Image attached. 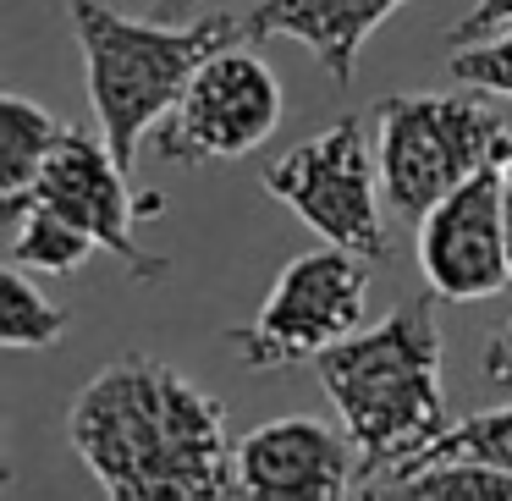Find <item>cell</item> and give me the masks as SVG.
<instances>
[{
	"label": "cell",
	"instance_id": "obj_7",
	"mask_svg": "<svg viewBox=\"0 0 512 501\" xmlns=\"http://www.w3.org/2000/svg\"><path fill=\"white\" fill-rule=\"evenodd\" d=\"M28 204H45V210L67 215L72 226H83V232H89L105 254L122 259V265L133 270V281H144V287H155V281L171 276V259L149 254V248L133 237L138 215H160L166 199H155V193L138 199L133 171L111 155L105 133H83V127H72V133L61 138L56 155L39 166V177L28 182V193L0 199V215L12 221V215L28 210Z\"/></svg>",
	"mask_w": 512,
	"mask_h": 501
},
{
	"label": "cell",
	"instance_id": "obj_22",
	"mask_svg": "<svg viewBox=\"0 0 512 501\" xmlns=\"http://www.w3.org/2000/svg\"><path fill=\"white\" fill-rule=\"evenodd\" d=\"M501 182H507V193H512V149H507V160H501Z\"/></svg>",
	"mask_w": 512,
	"mask_h": 501
},
{
	"label": "cell",
	"instance_id": "obj_19",
	"mask_svg": "<svg viewBox=\"0 0 512 501\" xmlns=\"http://www.w3.org/2000/svg\"><path fill=\"white\" fill-rule=\"evenodd\" d=\"M479 380L512 397V320H507V325H501V331L485 342V358H479Z\"/></svg>",
	"mask_w": 512,
	"mask_h": 501
},
{
	"label": "cell",
	"instance_id": "obj_4",
	"mask_svg": "<svg viewBox=\"0 0 512 501\" xmlns=\"http://www.w3.org/2000/svg\"><path fill=\"white\" fill-rule=\"evenodd\" d=\"M375 160L386 204L419 221L468 177L501 166L512 133L474 94H386L375 105Z\"/></svg>",
	"mask_w": 512,
	"mask_h": 501
},
{
	"label": "cell",
	"instance_id": "obj_18",
	"mask_svg": "<svg viewBox=\"0 0 512 501\" xmlns=\"http://www.w3.org/2000/svg\"><path fill=\"white\" fill-rule=\"evenodd\" d=\"M501 28H512V0H474V12H463L452 28H446V50L490 39V34H501Z\"/></svg>",
	"mask_w": 512,
	"mask_h": 501
},
{
	"label": "cell",
	"instance_id": "obj_13",
	"mask_svg": "<svg viewBox=\"0 0 512 501\" xmlns=\"http://www.w3.org/2000/svg\"><path fill=\"white\" fill-rule=\"evenodd\" d=\"M12 248H6V259L23 270H39V276H78L83 265H89V254L100 243H94L83 226H72L67 215L45 210V204H28L23 215H12Z\"/></svg>",
	"mask_w": 512,
	"mask_h": 501
},
{
	"label": "cell",
	"instance_id": "obj_6",
	"mask_svg": "<svg viewBox=\"0 0 512 501\" xmlns=\"http://www.w3.org/2000/svg\"><path fill=\"white\" fill-rule=\"evenodd\" d=\"M265 193L281 199L309 232L325 243L353 248L364 259H386V221H380V160L375 138L364 133V116H342L325 133L292 144L265 171Z\"/></svg>",
	"mask_w": 512,
	"mask_h": 501
},
{
	"label": "cell",
	"instance_id": "obj_20",
	"mask_svg": "<svg viewBox=\"0 0 512 501\" xmlns=\"http://www.w3.org/2000/svg\"><path fill=\"white\" fill-rule=\"evenodd\" d=\"M193 6H204V0H155V6H149V17H160V23H182Z\"/></svg>",
	"mask_w": 512,
	"mask_h": 501
},
{
	"label": "cell",
	"instance_id": "obj_12",
	"mask_svg": "<svg viewBox=\"0 0 512 501\" xmlns=\"http://www.w3.org/2000/svg\"><path fill=\"white\" fill-rule=\"evenodd\" d=\"M67 133L72 127L28 94H0V199L28 193V182L39 177V166L56 155Z\"/></svg>",
	"mask_w": 512,
	"mask_h": 501
},
{
	"label": "cell",
	"instance_id": "obj_10",
	"mask_svg": "<svg viewBox=\"0 0 512 501\" xmlns=\"http://www.w3.org/2000/svg\"><path fill=\"white\" fill-rule=\"evenodd\" d=\"M237 490L276 501H336L358 485V446L325 419H270L237 441Z\"/></svg>",
	"mask_w": 512,
	"mask_h": 501
},
{
	"label": "cell",
	"instance_id": "obj_21",
	"mask_svg": "<svg viewBox=\"0 0 512 501\" xmlns=\"http://www.w3.org/2000/svg\"><path fill=\"white\" fill-rule=\"evenodd\" d=\"M501 237H507V270H512V193H507V221H501Z\"/></svg>",
	"mask_w": 512,
	"mask_h": 501
},
{
	"label": "cell",
	"instance_id": "obj_11",
	"mask_svg": "<svg viewBox=\"0 0 512 501\" xmlns=\"http://www.w3.org/2000/svg\"><path fill=\"white\" fill-rule=\"evenodd\" d=\"M413 0H259L248 12V39H298L331 72V83H353L358 50L386 17Z\"/></svg>",
	"mask_w": 512,
	"mask_h": 501
},
{
	"label": "cell",
	"instance_id": "obj_17",
	"mask_svg": "<svg viewBox=\"0 0 512 501\" xmlns=\"http://www.w3.org/2000/svg\"><path fill=\"white\" fill-rule=\"evenodd\" d=\"M452 78L463 83V89L512 100V28H501V34H490V39H474V45H457L452 50Z\"/></svg>",
	"mask_w": 512,
	"mask_h": 501
},
{
	"label": "cell",
	"instance_id": "obj_2",
	"mask_svg": "<svg viewBox=\"0 0 512 501\" xmlns=\"http://www.w3.org/2000/svg\"><path fill=\"white\" fill-rule=\"evenodd\" d=\"M441 353L435 292H419L402 298L380 325H358L347 342L314 358V375L358 446L364 490H397L446 435Z\"/></svg>",
	"mask_w": 512,
	"mask_h": 501
},
{
	"label": "cell",
	"instance_id": "obj_15",
	"mask_svg": "<svg viewBox=\"0 0 512 501\" xmlns=\"http://www.w3.org/2000/svg\"><path fill=\"white\" fill-rule=\"evenodd\" d=\"M397 490L413 501H512V474L479 457H441V463H424L413 479H402Z\"/></svg>",
	"mask_w": 512,
	"mask_h": 501
},
{
	"label": "cell",
	"instance_id": "obj_14",
	"mask_svg": "<svg viewBox=\"0 0 512 501\" xmlns=\"http://www.w3.org/2000/svg\"><path fill=\"white\" fill-rule=\"evenodd\" d=\"M67 336V309L45 298V287L28 281L23 265H6L0 281V347L28 353V347H56Z\"/></svg>",
	"mask_w": 512,
	"mask_h": 501
},
{
	"label": "cell",
	"instance_id": "obj_9",
	"mask_svg": "<svg viewBox=\"0 0 512 501\" xmlns=\"http://www.w3.org/2000/svg\"><path fill=\"white\" fill-rule=\"evenodd\" d=\"M507 182L501 166L468 177L441 204L419 215V270L435 298L446 303H485L501 287H512L507 270Z\"/></svg>",
	"mask_w": 512,
	"mask_h": 501
},
{
	"label": "cell",
	"instance_id": "obj_8",
	"mask_svg": "<svg viewBox=\"0 0 512 501\" xmlns=\"http://www.w3.org/2000/svg\"><path fill=\"white\" fill-rule=\"evenodd\" d=\"M281 127V78L248 45H226L193 72L177 111L155 127L160 166H210L259 149Z\"/></svg>",
	"mask_w": 512,
	"mask_h": 501
},
{
	"label": "cell",
	"instance_id": "obj_1",
	"mask_svg": "<svg viewBox=\"0 0 512 501\" xmlns=\"http://www.w3.org/2000/svg\"><path fill=\"white\" fill-rule=\"evenodd\" d=\"M78 463L122 501H204L237 490L226 408L155 353H122L72 397Z\"/></svg>",
	"mask_w": 512,
	"mask_h": 501
},
{
	"label": "cell",
	"instance_id": "obj_16",
	"mask_svg": "<svg viewBox=\"0 0 512 501\" xmlns=\"http://www.w3.org/2000/svg\"><path fill=\"white\" fill-rule=\"evenodd\" d=\"M441 457H479V463H496V468H507V474H512V408L468 413V419L446 424V435L430 446L424 463H441ZM391 496H397V490H391Z\"/></svg>",
	"mask_w": 512,
	"mask_h": 501
},
{
	"label": "cell",
	"instance_id": "obj_3",
	"mask_svg": "<svg viewBox=\"0 0 512 501\" xmlns=\"http://www.w3.org/2000/svg\"><path fill=\"white\" fill-rule=\"evenodd\" d=\"M83 56V89H89L94 122H100L111 155L133 171L138 144L177 111L193 72L226 45H248V17H199V23H160V17H127L105 0H61Z\"/></svg>",
	"mask_w": 512,
	"mask_h": 501
},
{
	"label": "cell",
	"instance_id": "obj_5",
	"mask_svg": "<svg viewBox=\"0 0 512 501\" xmlns=\"http://www.w3.org/2000/svg\"><path fill=\"white\" fill-rule=\"evenodd\" d=\"M369 265L375 259L353 254V248H336V243L298 254L276 276V287L259 303L254 320L226 331V347L237 353V364L292 369V364H314L325 347L347 342L364 325Z\"/></svg>",
	"mask_w": 512,
	"mask_h": 501
}]
</instances>
